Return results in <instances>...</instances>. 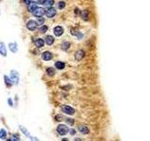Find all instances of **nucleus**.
Wrapping results in <instances>:
<instances>
[{
	"mask_svg": "<svg viewBox=\"0 0 150 141\" xmlns=\"http://www.w3.org/2000/svg\"><path fill=\"white\" fill-rule=\"evenodd\" d=\"M56 131H57V133L60 136H65L69 133V128L64 124H59L57 126V128H56Z\"/></svg>",
	"mask_w": 150,
	"mask_h": 141,
	"instance_id": "nucleus-1",
	"label": "nucleus"
},
{
	"mask_svg": "<svg viewBox=\"0 0 150 141\" xmlns=\"http://www.w3.org/2000/svg\"><path fill=\"white\" fill-rule=\"evenodd\" d=\"M38 26H39V24H38V23H37V21H34V20H30V21H28L27 24H26V27H27V29H28V30H30V31L35 30L36 28H37Z\"/></svg>",
	"mask_w": 150,
	"mask_h": 141,
	"instance_id": "nucleus-2",
	"label": "nucleus"
},
{
	"mask_svg": "<svg viewBox=\"0 0 150 141\" xmlns=\"http://www.w3.org/2000/svg\"><path fill=\"white\" fill-rule=\"evenodd\" d=\"M61 110H62L64 113H66V114H68V115H73L74 113H75L74 109H73L72 107L69 106V105H62V106H61Z\"/></svg>",
	"mask_w": 150,
	"mask_h": 141,
	"instance_id": "nucleus-3",
	"label": "nucleus"
},
{
	"mask_svg": "<svg viewBox=\"0 0 150 141\" xmlns=\"http://www.w3.org/2000/svg\"><path fill=\"white\" fill-rule=\"evenodd\" d=\"M55 14H56V9L55 8H52V7H50L45 12V15L47 16L48 18H53V17H55Z\"/></svg>",
	"mask_w": 150,
	"mask_h": 141,
	"instance_id": "nucleus-4",
	"label": "nucleus"
},
{
	"mask_svg": "<svg viewBox=\"0 0 150 141\" xmlns=\"http://www.w3.org/2000/svg\"><path fill=\"white\" fill-rule=\"evenodd\" d=\"M32 13H33V15L36 17H41L43 14H45V10L43 8H37Z\"/></svg>",
	"mask_w": 150,
	"mask_h": 141,
	"instance_id": "nucleus-5",
	"label": "nucleus"
},
{
	"mask_svg": "<svg viewBox=\"0 0 150 141\" xmlns=\"http://www.w3.org/2000/svg\"><path fill=\"white\" fill-rule=\"evenodd\" d=\"M10 79L12 80L13 83L15 82L16 84H18V81H19V75H18V73L15 72V70H11V73H10Z\"/></svg>",
	"mask_w": 150,
	"mask_h": 141,
	"instance_id": "nucleus-6",
	"label": "nucleus"
},
{
	"mask_svg": "<svg viewBox=\"0 0 150 141\" xmlns=\"http://www.w3.org/2000/svg\"><path fill=\"white\" fill-rule=\"evenodd\" d=\"M53 33H55V36H57V37H60L61 35H63L64 33V29H63V27L62 26H55V28H53Z\"/></svg>",
	"mask_w": 150,
	"mask_h": 141,
	"instance_id": "nucleus-7",
	"label": "nucleus"
},
{
	"mask_svg": "<svg viewBox=\"0 0 150 141\" xmlns=\"http://www.w3.org/2000/svg\"><path fill=\"white\" fill-rule=\"evenodd\" d=\"M41 58L43 60L45 61H48V60H51V59L53 58V55H52V53H50V52H44L43 54H42L41 56Z\"/></svg>",
	"mask_w": 150,
	"mask_h": 141,
	"instance_id": "nucleus-8",
	"label": "nucleus"
},
{
	"mask_svg": "<svg viewBox=\"0 0 150 141\" xmlns=\"http://www.w3.org/2000/svg\"><path fill=\"white\" fill-rule=\"evenodd\" d=\"M84 52L83 50H79L76 52V54H75V59L80 61L84 58Z\"/></svg>",
	"mask_w": 150,
	"mask_h": 141,
	"instance_id": "nucleus-9",
	"label": "nucleus"
},
{
	"mask_svg": "<svg viewBox=\"0 0 150 141\" xmlns=\"http://www.w3.org/2000/svg\"><path fill=\"white\" fill-rule=\"evenodd\" d=\"M0 55H2L3 56H7V48L3 42H0Z\"/></svg>",
	"mask_w": 150,
	"mask_h": 141,
	"instance_id": "nucleus-10",
	"label": "nucleus"
},
{
	"mask_svg": "<svg viewBox=\"0 0 150 141\" xmlns=\"http://www.w3.org/2000/svg\"><path fill=\"white\" fill-rule=\"evenodd\" d=\"M34 43L38 48H41V47H43V45H44V41L42 40V39H37V40H35Z\"/></svg>",
	"mask_w": 150,
	"mask_h": 141,
	"instance_id": "nucleus-11",
	"label": "nucleus"
},
{
	"mask_svg": "<svg viewBox=\"0 0 150 141\" xmlns=\"http://www.w3.org/2000/svg\"><path fill=\"white\" fill-rule=\"evenodd\" d=\"M9 48L12 53H16L18 51L17 43H15V42H10V43L9 44Z\"/></svg>",
	"mask_w": 150,
	"mask_h": 141,
	"instance_id": "nucleus-12",
	"label": "nucleus"
},
{
	"mask_svg": "<svg viewBox=\"0 0 150 141\" xmlns=\"http://www.w3.org/2000/svg\"><path fill=\"white\" fill-rule=\"evenodd\" d=\"M37 8H38V3L36 2H31L30 4L28 5V10H29L30 12H33Z\"/></svg>",
	"mask_w": 150,
	"mask_h": 141,
	"instance_id": "nucleus-13",
	"label": "nucleus"
},
{
	"mask_svg": "<svg viewBox=\"0 0 150 141\" xmlns=\"http://www.w3.org/2000/svg\"><path fill=\"white\" fill-rule=\"evenodd\" d=\"M53 41H55V39H53V36L51 35H48V36H46L45 38V42L47 43L48 45H52L53 43Z\"/></svg>",
	"mask_w": 150,
	"mask_h": 141,
	"instance_id": "nucleus-14",
	"label": "nucleus"
},
{
	"mask_svg": "<svg viewBox=\"0 0 150 141\" xmlns=\"http://www.w3.org/2000/svg\"><path fill=\"white\" fill-rule=\"evenodd\" d=\"M55 68L58 69V70H63L64 68H65V63L61 62V61L55 62Z\"/></svg>",
	"mask_w": 150,
	"mask_h": 141,
	"instance_id": "nucleus-15",
	"label": "nucleus"
},
{
	"mask_svg": "<svg viewBox=\"0 0 150 141\" xmlns=\"http://www.w3.org/2000/svg\"><path fill=\"white\" fill-rule=\"evenodd\" d=\"M4 79H5V83L7 85V87H11L12 86V80L9 78V77H8L7 75L4 76Z\"/></svg>",
	"mask_w": 150,
	"mask_h": 141,
	"instance_id": "nucleus-16",
	"label": "nucleus"
},
{
	"mask_svg": "<svg viewBox=\"0 0 150 141\" xmlns=\"http://www.w3.org/2000/svg\"><path fill=\"white\" fill-rule=\"evenodd\" d=\"M0 138L1 139H6L7 138V132L5 129L0 130Z\"/></svg>",
	"mask_w": 150,
	"mask_h": 141,
	"instance_id": "nucleus-17",
	"label": "nucleus"
},
{
	"mask_svg": "<svg viewBox=\"0 0 150 141\" xmlns=\"http://www.w3.org/2000/svg\"><path fill=\"white\" fill-rule=\"evenodd\" d=\"M55 3V0H45V3H44V6L47 7V8H50L52 7Z\"/></svg>",
	"mask_w": 150,
	"mask_h": 141,
	"instance_id": "nucleus-18",
	"label": "nucleus"
},
{
	"mask_svg": "<svg viewBox=\"0 0 150 141\" xmlns=\"http://www.w3.org/2000/svg\"><path fill=\"white\" fill-rule=\"evenodd\" d=\"M79 131H80L82 134H88V133H89L88 128H87V127H84V126L79 127Z\"/></svg>",
	"mask_w": 150,
	"mask_h": 141,
	"instance_id": "nucleus-19",
	"label": "nucleus"
},
{
	"mask_svg": "<svg viewBox=\"0 0 150 141\" xmlns=\"http://www.w3.org/2000/svg\"><path fill=\"white\" fill-rule=\"evenodd\" d=\"M70 47V42H68V41H66V42H64V43H62V49L63 50H68V49H69Z\"/></svg>",
	"mask_w": 150,
	"mask_h": 141,
	"instance_id": "nucleus-20",
	"label": "nucleus"
},
{
	"mask_svg": "<svg viewBox=\"0 0 150 141\" xmlns=\"http://www.w3.org/2000/svg\"><path fill=\"white\" fill-rule=\"evenodd\" d=\"M46 72H47V73L50 75V76H53V75H55V69L53 68H48L47 70H46Z\"/></svg>",
	"mask_w": 150,
	"mask_h": 141,
	"instance_id": "nucleus-21",
	"label": "nucleus"
},
{
	"mask_svg": "<svg viewBox=\"0 0 150 141\" xmlns=\"http://www.w3.org/2000/svg\"><path fill=\"white\" fill-rule=\"evenodd\" d=\"M47 30H48V26H42L40 28V32H41V33H45Z\"/></svg>",
	"mask_w": 150,
	"mask_h": 141,
	"instance_id": "nucleus-22",
	"label": "nucleus"
},
{
	"mask_svg": "<svg viewBox=\"0 0 150 141\" xmlns=\"http://www.w3.org/2000/svg\"><path fill=\"white\" fill-rule=\"evenodd\" d=\"M37 23H38L39 26H40V24H43V23H44V18H42V17H38Z\"/></svg>",
	"mask_w": 150,
	"mask_h": 141,
	"instance_id": "nucleus-23",
	"label": "nucleus"
},
{
	"mask_svg": "<svg viewBox=\"0 0 150 141\" xmlns=\"http://www.w3.org/2000/svg\"><path fill=\"white\" fill-rule=\"evenodd\" d=\"M65 6H66L65 2L61 1V2H59V3H58V9H63L64 8H65Z\"/></svg>",
	"mask_w": 150,
	"mask_h": 141,
	"instance_id": "nucleus-24",
	"label": "nucleus"
},
{
	"mask_svg": "<svg viewBox=\"0 0 150 141\" xmlns=\"http://www.w3.org/2000/svg\"><path fill=\"white\" fill-rule=\"evenodd\" d=\"M9 140H16V141H18V140H20V138H19V136H11V137H10L9 138Z\"/></svg>",
	"mask_w": 150,
	"mask_h": 141,
	"instance_id": "nucleus-25",
	"label": "nucleus"
},
{
	"mask_svg": "<svg viewBox=\"0 0 150 141\" xmlns=\"http://www.w3.org/2000/svg\"><path fill=\"white\" fill-rule=\"evenodd\" d=\"M67 122L69 123L70 125H73L74 124V121L72 119H67Z\"/></svg>",
	"mask_w": 150,
	"mask_h": 141,
	"instance_id": "nucleus-26",
	"label": "nucleus"
},
{
	"mask_svg": "<svg viewBox=\"0 0 150 141\" xmlns=\"http://www.w3.org/2000/svg\"><path fill=\"white\" fill-rule=\"evenodd\" d=\"M71 34H72V35H78V34H79V32H78V30L73 29V28H72V29H71Z\"/></svg>",
	"mask_w": 150,
	"mask_h": 141,
	"instance_id": "nucleus-27",
	"label": "nucleus"
},
{
	"mask_svg": "<svg viewBox=\"0 0 150 141\" xmlns=\"http://www.w3.org/2000/svg\"><path fill=\"white\" fill-rule=\"evenodd\" d=\"M8 103H9V106H12V100H11V99H10V98H9L8 99Z\"/></svg>",
	"mask_w": 150,
	"mask_h": 141,
	"instance_id": "nucleus-28",
	"label": "nucleus"
},
{
	"mask_svg": "<svg viewBox=\"0 0 150 141\" xmlns=\"http://www.w3.org/2000/svg\"><path fill=\"white\" fill-rule=\"evenodd\" d=\"M24 2L26 3V4H27V5H29L31 2H33V0H24Z\"/></svg>",
	"mask_w": 150,
	"mask_h": 141,
	"instance_id": "nucleus-29",
	"label": "nucleus"
},
{
	"mask_svg": "<svg viewBox=\"0 0 150 141\" xmlns=\"http://www.w3.org/2000/svg\"><path fill=\"white\" fill-rule=\"evenodd\" d=\"M83 18L85 19V20H87V12H84V14H83Z\"/></svg>",
	"mask_w": 150,
	"mask_h": 141,
	"instance_id": "nucleus-30",
	"label": "nucleus"
},
{
	"mask_svg": "<svg viewBox=\"0 0 150 141\" xmlns=\"http://www.w3.org/2000/svg\"><path fill=\"white\" fill-rule=\"evenodd\" d=\"M45 0H38V4H43L44 5Z\"/></svg>",
	"mask_w": 150,
	"mask_h": 141,
	"instance_id": "nucleus-31",
	"label": "nucleus"
},
{
	"mask_svg": "<svg viewBox=\"0 0 150 141\" xmlns=\"http://www.w3.org/2000/svg\"><path fill=\"white\" fill-rule=\"evenodd\" d=\"M70 134H71V135H74V134H75V131H74V130H71V131H70Z\"/></svg>",
	"mask_w": 150,
	"mask_h": 141,
	"instance_id": "nucleus-32",
	"label": "nucleus"
}]
</instances>
